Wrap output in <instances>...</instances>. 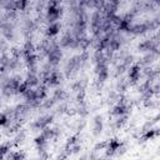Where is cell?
I'll use <instances>...</instances> for the list:
<instances>
[{"instance_id":"5b68a950","label":"cell","mask_w":160,"mask_h":160,"mask_svg":"<svg viewBox=\"0 0 160 160\" xmlns=\"http://www.w3.org/2000/svg\"><path fill=\"white\" fill-rule=\"evenodd\" d=\"M24 82H25V85H26L29 89H34V88L39 86V84H40V78H39V75H36V74H30V72H28V76H26V79L24 80Z\"/></svg>"},{"instance_id":"d4e9b609","label":"cell","mask_w":160,"mask_h":160,"mask_svg":"<svg viewBox=\"0 0 160 160\" xmlns=\"http://www.w3.org/2000/svg\"><path fill=\"white\" fill-rule=\"evenodd\" d=\"M25 138H26L25 132H24L22 130H20V131L16 134V136H15V142H22V141L25 140Z\"/></svg>"},{"instance_id":"6da1fadb","label":"cell","mask_w":160,"mask_h":160,"mask_svg":"<svg viewBox=\"0 0 160 160\" xmlns=\"http://www.w3.org/2000/svg\"><path fill=\"white\" fill-rule=\"evenodd\" d=\"M61 12H62V9L59 6V2L58 1H49L48 2V8H46V20L49 24H54V22H58L59 18L61 16Z\"/></svg>"},{"instance_id":"603a6c76","label":"cell","mask_w":160,"mask_h":160,"mask_svg":"<svg viewBox=\"0 0 160 160\" xmlns=\"http://www.w3.org/2000/svg\"><path fill=\"white\" fill-rule=\"evenodd\" d=\"M54 104H55V100L51 98V99H46L44 102H41V106L45 109H51L54 106Z\"/></svg>"},{"instance_id":"4316f807","label":"cell","mask_w":160,"mask_h":160,"mask_svg":"<svg viewBox=\"0 0 160 160\" xmlns=\"http://www.w3.org/2000/svg\"><path fill=\"white\" fill-rule=\"evenodd\" d=\"M106 145H108V141H102V142H99V144H96V145H95V148H94V151H96V150H99V149H105V148H106Z\"/></svg>"},{"instance_id":"277c9868","label":"cell","mask_w":160,"mask_h":160,"mask_svg":"<svg viewBox=\"0 0 160 160\" xmlns=\"http://www.w3.org/2000/svg\"><path fill=\"white\" fill-rule=\"evenodd\" d=\"M122 145V142H120L118 139H111L110 141H108V145L105 148L106 150V156H112L114 154H116L118 149Z\"/></svg>"},{"instance_id":"2e32d148","label":"cell","mask_w":160,"mask_h":160,"mask_svg":"<svg viewBox=\"0 0 160 160\" xmlns=\"http://www.w3.org/2000/svg\"><path fill=\"white\" fill-rule=\"evenodd\" d=\"M92 60L95 64H99V62H102V61H106L105 60V55H104V51L101 50H95L94 55H92ZM108 62V61H106Z\"/></svg>"},{"instance_id":"e0dca14e","label":"cell","mask_w":160,"mask_h":160,"mask_svg":"<svg viewBox=\"0 0 160 160\" xmlns=\"http://www.w3.org/2000/svg\"><path fill=\"white\" fill-rule=\"evenodd\" d=\"M126 121H128V115L118 116V119L115 120V124H114V126H115L116 129H120V128H122V125H124V124H126Z\"/></svg>"},{"instance_id":"484cf974","label":"cell","mask_w":160,"mask_h":160,"mask_svg":"<svg viewBox=\"0 0 160 160\" xmlns=\"http://www.w3.org/2000/svg\"><path fill=\"white\" fill-rule=\"evenodd\" d=\"M28 89H29V88H28V86L25 85V82L22 81V82H21L20 85H19V88H18V91H16V94H22V95H24V92H25V91H26Z\"/></svg>"},{"instance_id":"44dd1931","label":"cell","mask_w":160,"mask_h":160,"mask_svg":"<svg viewBox=\"0 0 160 160\" xmlns=\"http://www.w3.org/2000/svg\"><path fill=\"white\" fill-rule=\"evenodd\" d=\"M9 50V44L5 39H0V52L1 55L2 54H6V51Z\"/></svg>"},{"instance_id":"83f0119b","label":"cell","mask_w":160,"mask_h":160,"mask_svg":"<svg viewBox=\"0 0 160 160\" xmlns=\"http://www.w3.org/2000/svg\"><path fill=\"white\" fill-rule=\"evenodd\" d=\"M96 160H108V159H100V158H98Z\"/></svg>"},{"instance_id":"5bb4252c","label":"cell","mask_w":160,"mask_h":160,"mask_svg":"<svg viewBox=\"0 0 160 160\" xmlns=\"http://www.w3.org/2000/svg\"><path fill=\"white\" fill-rule=\"evenodd\" d=\"M159 135V129H149L145 131V134L142 135L141 138V141H146V140H151L154 136H158Z\"/></svg>"},{"instance_id":"ba28073f","label":"cell","mask_w":160,"mask_h":160,"mask_svg":"<svg viewBox=\"0 0 160 160\" xmlns=\"http://www.w3.org/2000/svg\"><path fill=\"white\" fill-rule=\"evenodd\" d=\"M146 31H149V28L146 25V22H141V24H135L131 26V30L130 32L135 34V35H142L145 34Z\"/></svg>"},{"instance_id":"52a82bcc","label":"cell","mask_w":160,"mask_h":160,"mask_svg":"<svg viewBox=\"0 0 160 160\" xmlns=\"http://www.w3.org/2000/svg\"><path fill=\"white\" fill-rule=\"evenodd\" d=\"M61 30V24L58 21V22H54V24H49V26L46 28V35L48 38H52L55 35H58Z\"/></svg>"},{"instance_id":"ac0fdd59","label":"cell","mask_w":160,"mask_h":160,"mask_svg":"<svg viewBox=\"0 0 160 160\" xmlns=\"http://www.w3.org/2000/svg\"><path fill=\"white\" fill-rule=\"evenodd\" d=\"M28 1H25V0H20V1H15V8H16V11H22V10H25L26 9V6H28Z\"/></svg>"},{"instance_id":"7402d4cb","label":"cell","mask_w":160,"mask_h":160,"mask_svg":"<svg viewBox=\"0 0 160 160\" xmlns=\"http://www.w3.org/2000/svg\"><path fill=\"white\" fill-rule=\"evenodd\" d=\"M126 69H128V68H126L122 62H120V64L116 65V71H115V74H116L118 76H119V75H122V74L126 71Z\"/></svg>"},{"instance_id":"f1b7e54d","label":"cell","mask_w":160,"mask_h":160,"mask_svg":"<svg viewBox=\"0 0 160 160\" xmlns=\"http://www.w3.org/2000/svg\"><path fill=\"white\" fill-rule=\"evenodd\" d=\"M0 105H1V102H0Z\"/></svg>"},{"instance_id":"7a4b0ae2","label":"cell","mask_w":160,"mask_h":160,"mask_svg":"<svg viewBox=\"0 0 160 160\" xmlns=\"http://www.w3.org/2000/svg\"><path fill=\"white\" fill-rule=\"evenodd\" d=\"M81 60H80V56H72L71 59H69V61L66 62L65 68H64V72L66 75V78H70V75L72 72H75L80 66H81Z\"/></svg>"},{"instance_id":"3957f363","label":"cell","mask_w":160,"mask_h":160,"mask_svg":"<svg viewBox=\"0 0 160 160\" xmlns=\"http://www.w3.org/2000/svg\"><path fill=\"white\" fill-rule=\"evenodd\" d=\"M140 70H141V66L139 64H134L132 66H130V70H129V75H128V79H129V84L130 85H134L139 81L140 79Z\"/></svg>"},{"instance_id":"d6986e66","label":"cell","mask_w":160,"mask_h":160,"mask_svg":"<svg viewBox=\"0 0 160 160\" xmlns=\"http://www.w3.org/2000/svg\"><path fill=\"white\" fill-rule=\"evenodd\" d=\"M109 78V70H105V71H101L98 74V81L101 84V82H105Z\"/></svg>"},{"instance_id":"7c38bea8","label":"cell","mask_w":160,"mask_h":160,"mask_svg":"<svg viewBox=\"0 0 160 160\" xmlns=\"http://www.w3.org/2000/svg\"><path fill=\"white\" fill-rule=\"evenodd\" d=\"M36 29V22L31 19H26L25 20V24H24V31L25 34H31L34 30Z\"/></svg>"},{"instance_id":"9c48e42d","label":"cell","mask_w":160,"mask_h":160,"mask_svg":"<svg viewBox=\"0 0 160 160\" xmlns=\"http://www.w3.org/2000/svg\"><path fill=\"white\" fill-rule=\"evenodd\" d=\"M102 131V118L101 115H96L94 118V128H92V134L95 136L100 135Z\"/></svg>"},{"instance_id":"30bf717a","label":"cell","mask_w":160,"mask_h":160,"mask_svg":"<svg viewBox=\"0 0 160 160\" xmlns=\"http://www.w3.org/2000/svg\"><path fill=\"white\" fill-rule=\"evenodd\" d=\"M35 50L36 49H35L32 41L31 40H26L24 46H22V49H21V52H22V56H25V55H29V54H34Z\"/></svg>"},{"instance_id":"8fae6325","label":"cell","mask_w":160,"mask_h":160,"mask_svg":"<svg viewBox=\"0 0 160 160\" xmlns=\"http://www.w3.org/2000/svg\"><path fill=\"white\" fill-rule=\"evenodd\" d=\"M24 98H25V104H29L34 100H38V96H36V90L35 89H28L25 92H24Z\"/></svg>"},{"instance_id":"4fadbf2b","label":"cell","mask_w":160,"mask_h":160,"mask_svg":"<svg viewBox=\"0 0 160 160\" xmlns=\"http://www.w3.org/2000/svg\"><path fill=\"white\" fill-rule=\"evenodd\" d=\"M155 58H156L155 54H152V52H146L145 56L141 59V61H139L138 64H139L140 66H141V65H150V64H152V61H154Z\"/></svg>"},{"instance_id":"cb8c5ba5","label":"cell","mask_w":160,"mask_h":160,"mask_svg":"<svg viewBox=\"0 0 160 160\" xmlns=\"http://www.w3.org/2000/svg\"><path fill=\"white\" fill-rule=\"evenodd\" d=\"M9 125V118L5 112H0V126H8Z\"/></svg>"},{"instance_id":"ffe728a7","label":"cell","mask_w":160,"mask_h":160,"mask_svg":"<svg viewBox=\"0 0 160 160\" xmlns=\"http://www.w3.org/2000/svg\"><path fill=\"white\" fill-rule=\"evenodd\" d=\"M9 150H10V145L9 144H1L0 145V160L9 152Z\"/></svg>"},{"instance_id":"8992f818","label":"cell","mask_w":160,"mask_h":160,"mask_svg":"<svg viewBox=\"0 0 160 160\" xmlns=\"http://www.w3.org/2000/svg\"><path fill=\"white\" fill-rule=\"evenodd\" d=\"M128 111H129V106L126 104H116L112 108L110 114L114 115V116H122V115H126Z\"/></svg>"},{"instance_id":"9a60e30c","label":"cell","mask_w":160,"mask_h":160,"mask_svg":"<svg viewBox=\"0 0 160 160\" xmlns=\"http://www.w3.org/2000/svg\"><path fill=\"white\" fill-rule=\"evenodd\" d=\"M66 92H65V90L64 89H56L55 91H54V95H52V99L55 100V102L56 101H62L64 99H66Z\"/></svg>"}]
</instances>
